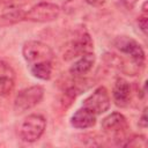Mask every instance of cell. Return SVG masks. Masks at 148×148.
Here are the masks:
<instances>
[{
  "mask_svg": "<svg viewBox=\"0 0 148 148\" xmlns=\"http://www.w3.org/2000/svg\"><path fill=\"white\" fill-rule=\"evenodd\" d=\"M147 140L142 134H135L132 136H127V139L123 142V147H146Z\"/></svg>",
  "mask_w": 148,
  "mask_h": 148,
  "instance_id": "14",
  "label": "cell"
},
{
  "mask_svg": "<svg viewBox=\"0 0 148 148\" xmlns=\"http://www.w3.org/2000/svg\"><path fill=\"white\" fill-rule=\"evenodd\" d=\"M96 117L97 116L92 111L82 106L81 109L76 110L74 114L71 117V125L74 128L79 130L90 128L96 124Z\"/></svg>",
  "mask_w": 148,
  "mask_h": 148,
  "instance_id": "11",
  "label": "cell"
},
{
  "mask_svg": "<svg viewBox=\"0 0 148 148\" xmlns=\"http://www.w3.org/2000/svg\"><path fill=\"white\" fill-rule=\"evenodd\" d=\"M148 125V119H147V108L143 109L142 111V114H141V118L139 120V126L142 127V128H146Z\"/></svg>",
  "mask_w": 148,
  "mask_h": 148,
  "instance_id": "17",
  "label": "cell"
},
{
  "mask_svg": "<svg viewBox=\"0 0 148 148\" xmlns=\"http://www.w3.org/2000/svg\"><path fill=\"white\" fill-rule=\"evenodd\" d=\"M113 45L118 51L128 56L131 58V62L134 64L138 68L143 67L146 60L145 51L134 38L128 36H118L114 38Z\"/></svg>",
  "mask_w": 148,
  "mask_h": 148,
  "instance_id": "4",
  "label": "cell"
},
{
  "mask_svg": "<svg viewBox=\"0 0 148 148\" xmlns=\"http://www.w3.org/2000/svg\"><path fill=\"white\" fill-rule=\"evenodd\" d=\"M101 127L104 134L109 139H112L119 146H121L128 136L127 133L130 126L127 119L120 112H112L108 114L105 118H103Z\"/></svg>",
  "mask_w": 148,
  "mask_h": 148,
  "instance_id": "1",
  "label": "cell"
},
{
  "mask_svg": "<svg viewBox=\"0 0 148 148\" xmlns=\"http://www.w3.org/2000/svg\"><path fill=\"white\" fill-rule=\"evenodd\" d=\"M44 97V88L42 86H31L20 90L14 99V110L18 113L35 108Z\"/></svg>",
  "mask_w": 148,
  "mask_h": 148,
  "instance_id": "5",
  "label": "cell"
},
{
  "mask_svg": "<svg viewBox=\"0 0 148 148\" xmlns=\"http://www.w3.org/2000/svg\"><path fill=\"white\" fill-rule=\"evenodd\" d=\"M106 0H84V2H87L88 5L90 6H94V7H99V6H103L105 3Z\"/></svg>",
  "mask_w": 148,
  "mask_h": 148,
  "instance_id": "18",
  "label": "cell"
},
{
  "mask_svg": "<svg viewBox=\"0 0 148 148\" xmlns=\"http://www.w3.org/2000/svg\"><path fill=\"white\" fill-rule=\"evenodd\" d=\"M22 54L29 66L40 62H52L54 60L53 50L39 40H28L23 44Z\"/></svg>",
  "mask_w": 148,
  "mask_h": 148,
  "instance_id": "2",
  "label": "cell"
},
{
  "mask_svg": "<svg viewBox=\"0 0 148 148\" xmlns=\"http://www.w3.org/2000/svg\"><path fill=\"white\" fill-rule=\"evenodd\" d=\"M16 73L9 62L0 60V102L10 96L15 88Z\"/></svg>",
  "mask_w": 148,
  "mask_h": 148,
  "instance_id": "9",
  "label": "cell"
},
{
  "mask_svg": "<svg viewBox=\"0 0 148 148\" xmlns=\"http://www.w3.org/2000/svg\"><path fill=\"white\" fill-rule=\"evenodd\" d=\"M46 128V120L42 114L32 113L23 119L18 127V135L25 142H35L43 135Z\"/></svg>",
  "mask_w": 148,
  "mask_h": 148,
  "instance_id": "3",
  "label": "cell"
},
{
  "mask_svg": "<svg viewBox=\"0 0 148 148\" xmlns=\"http://www.w3.org/2000/svg\"><path fill=\"white\" fill-rule=\"evenodd\" d=\"M112 97L113 102L119 108H126L131 103L132 98V91H131V86L130 83L123 79L118 77L113 84L112 89Z\"/></svg>",
  "mask_w": 148,
  "mask_h": 148,
  "instance_id": "10",
  "label": "cell"
},
{
  "mask_svg": "<svg viewBox=\"0 0 148 148\" xmlns=\"http://www.w3.org/2000/svg\"><path fill=\"white\" fill-rule=\"evenodd\" d=\"M119 1H120L121 6H123L125 9H127V10L133 9L134 6H135L136 2H138V0H119Z\"/></svg>",
  "mask_w": 148,
  "mask_h": 148,
  "instance_id": "16",
  "label": "cell"
},
{
  "mask_svg": "<svg viewBox=\"0 0 148 148\" xmlns=\"http://www.w3.org/2000/svg\"><path fill=\"white\" fill-rule=\"evenodd\" d=\"M60 15V7L52 2L42 1L25 12L24 20L38 23H46L57 20Z\"/></svg>",
  "mask_w": 148,
  "mask_h": 148,
  "instance_id": "7",
  "label": "cell"
},
{
  "mask_svg": "<svg viewBox=\"0 0 148 148\" xmlns=\"http://www.w3.org/2000/svg\"><path fill=\"white\" fill-rule=\"evenodd\" d=\"M138 23H139V27H140V29L142 30V32L146 35V34H147V14H146V13H143V14L139 17Z\"/></svg>",
  "mask_w": 148,
  "mask_h": 148,
  "instance_id": "15",
  "label": "cell"
},
{
  "mask_svg": "<svg viewBox=\"0 0 148 148\" xmlns=\"http://www.w3.org/2000/svg\"><path fill=\"white\" fill-rule=\"evenodd\" d=\"M94 51V42L90 37V35L86 30L77 31L73 39L68 43L65 52H64V59L71 60L77 57H81L86 53H90Z\"/></svg>",
  "mask_w": 148,
  "mask_h": 148,
  "instance_id": "6",
  "label": "cell"
},
{
  "mask_svg": "<svg viewBox=\"0 0 148 148\" xmlns=\"http://www.w3.org/2000/svg\"><path fill=\"white\" fill-rule=\"evenodd\" d=\"M31 74L39 80H50L52 75V62H40L30 66Z\"/></svg>",
  "mask_w": 148,
  "mask_h": 148,
  "instance_id": "13",
  "label": "cell"
},
{
  "mask_svg": "<svg viewBox=\"0 0 148 148\" xmlns=\"http://www.w3.org/2000/svg\"><path fill=\"white\" fill-rule=\"evenodd\" d=\"M95 61H96V57H95L94 52L86 53V54L81 56L69 67V73L74 77H82L92 69V67L95 65Z\"/></svg>",
  "mask_w": 148,
  "mask_h": 148,
  "instance_id": "12",
  "label": "cell"
},
{
  "mask_svg": "<svg viewBox=\"0 0 148 148\" xmlns=\"http://www.w3.org/2000/svg\"><path fill=\"white\" fill-rule=\"evenodd\" d=\"M111 104V99H110V95L109 91L105 87L101 86L98 88H96L84 101H83V105L84 108L89 109L90 111H92L96 116L104 113L105 111L109 110Z\"/></svg>",
  "mask_w": 148,
  "mask_h": 148,
  "instance_id": "8",
  "label": "cell"
}]
</instances>
